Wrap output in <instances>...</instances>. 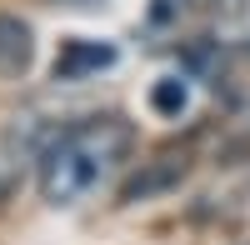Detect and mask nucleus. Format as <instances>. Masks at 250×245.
Returning a JSON list of instances; mask_svg holds the SVG:
<instances>
[{"label":"nucleus","instance_id":"3","mask_svg":"<svg viewBox=\"0 0 250 245\" xmlns=\"http://www.w3.org/2000/svg\"><path fill=\"white\" fill-rule=\"evenodd\" d=\"M110 60H115L110 45H95V40H70V45L60 50V60H55V80H75V75H85V70L110 65Z\"/></svg>","mask_w":250,"mask_h":245},{"label":"nucleus","instance_id":"1","mask_svg":"<svg viewBox=\"0 0 250 245\" xmlns=\"http://www.w3.org/2000/svg\"><path fill=\"white\" fill-rule=\"evenodd\" d=\"M125 150H130V125L120 115L80 120L65 135H55L50 150L40 155V195L50 205H75L125 160Z\"/></svg>","mask_w":250,"mask_h":245},{"label":"nucleus","instance_id":"4","mask_svg":"<svg viewBox=\"0 0 250 245\" xmlns=\"http://www.w3.org/2000/svg\"><path fill=\"white\" fill-rule=\"evenodd\" d=\"M185 100H190V90H185V80H175V75H170V80H160V85L150 90V105H155L160 115H180V110H185Z\"/></svg>","mask_w":250,"mask_h":245},{"label":"nucleus","instance_id":"5","mask_svg":"<svg viewBox=\"0 0 250 245\" xmlns=\"http://www.w3.org/2000/svg\"><path fill=\"white\" fill-rule=\"evenodd\" d=\"M205 0H150V25H180L185 15H195Z\"/></svg>","mask_w":250,"mask_h":245},{"label":"nucleus","instance_id":"2","mask_svg":"<svg viewBox=\"0 0 250 245\" xmlns=\"http://www.w3.org/2000/svg\"><path fill=\"white\" fill-rule=\"evenodd\" d=\"M30 55H35L30 25L20 15H0V75H25Z\"/></svg>","mask_w":250,"mask_h":245}]
</instances>
